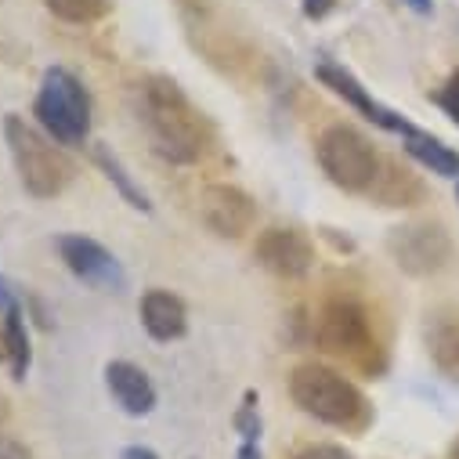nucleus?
I'll return each instance as SVG.
<instances>
[{
    "label": "nucleus",
    "mask_w": 459,
    "mask_h": 459,
    "mask_svg": "<svg viewBox=\"0 0 459 459\" xmlns=\"http://www.w3.org/2000/svg\"><path fill=\"white\" fill-rule=\"evenodd\" d=\"M105 387L127 416H149L156 409V387L149 373L134 362H108L105 366Z\"/></svg>",
    "instance_id": "12"
},
{
    "label": "nucleus",
    "mask_w": 459,
    "mask_h": 459,
    "mask_svg": "<svg viewBox=\"0 0 459 459\" xmlns=\"http://www.w3.org/2000/svg\"><path fill=\"white\" fill-rule=\"evenodd\" d=\"M48 12L65 19V22H98L101 15H108V0H44Z\"/></svg>",
    "instance_id": "18"
},
{
    "label": "nucleus",
    "mask_w": 459,
    "mask_h": 459,
    "mask_svg": "<svg viewBox=\"0 0 459 459\" xmlns=\"http://www.w3.org/2000/svg\"><path fill=\"white\" fill-rule=\"evenodd\" d=\"M0 318H4V329H8V369H12V380H26L30 362H33V348H30L22 304H12L8 311H0Z\"/></svg>",
    "instance_id": "16"
},
{
    "label": "nucleus",
    "mask_w": 459,
    "mask_h": 459,
    "mask_svg": "<svg viewBox=\"0 0 459 459\" xmlns=\"http://www.w3.org/2000/svg\"><path fill=\"white\" fill-rule=\"evenodd\" d=\"M402 142H405V152L416 163H423L430 174H437V178H459V152L448 149L445 142H437L434 134H427L420 127H409L402 134Z\"/></svg>",
    "instance_id": "15"
},
{
    "label": "nucleus",
    "mask_w": 459,
    "mask_h": 459,
    "mask_svg": "<svg viewBox=\"0 0 459 459\" xmlns=\"http://www.w3.org/2000/svg\"><path fill=\"white\" fill-rule=\"evenodd\" d=\"M254 257L282 279H300V275L311 272L315 247L304 232H297V228H268V232H261V239L254 247Z\"/></svg>",
    "instance_id": "11"
},
{
    "label": "nucleus",
    "mask_w": 459,
    "mask_h": 459,
    "mask_svg": "<svg viewBox=\"0 0 459 459\" xmlns=\"http://www.w3.org/2000/svg\"><path fill=\"white\" fill-rule=\"evenodd\" d=\"M4 420H8V402L0 398V423H4Z\"/></svg>",
    "instance_id": "28"
},
{
    "label": "nucleus",
    "mask_w": 459,
    "mask_h": 459,
    "mask_svg": "<svg viewBox=\"0 0 459 459\" xmlns=\"http://www.w3.org/2000/svg\"><path fill=\"white\" fill-rule=\"evenodd\" d=\"M199 213L213 236L239 239L257 221V203L236 185H206L199 195Z\"/></svg>",
    "instance_id": "8"
},
{
    "label": "nucleus",
    "mask_w": 459,
    "mask_h": 459,
    "mask_svg": "<svg viewBox=\"0 0 459 459\" xmlns=\"http://www.w3.org/2000/svg\"><path fill=\"white\" fill-rule=\"evenodd\" d=\"M387 250L394 257V264L409 275H434L448 264L452 257V239L441 224L420 221V224H402L391 232Z\"/></svg>",
    "instance_id": "7"
},
{
    "label": "nucleus",
    "mask_w": 459,
    "mask_h": 459,
    "mask_svg": "<svg viewBox=\"0 0 459 459\" xmlns=\"http://www.w3.org/2000/svg\"><path fill=\"white\" fill-rule=\"evenodd\" d=\"M297 459H351V452H343L340 445H307L297 452Z\"/></svg>",
    "instance_id": "21"
},
{
    "label": "nucleus",
    "mask_w": 459,
    "mask_h": 459,
    "mask_svg": "<svg viewBox=\"0 0 459 459\" xmlns=\"http://www.w3.org/2000/svg\"><path fill=\"white\" fill-rule=\"evenodd\" d=\"M236 427H239V434H243V441H254V437L261 434V420H257V405H254V391L247 394V402H243V409H239V416H236Z\"/></svg>",
    "instance_id": "20"
},
{
    "label": "nucleus",
    "mask_w": 459,
    "mask_h": 459,
    "mask_svg": "<svg viewBox=\"0 0 459 459\" xmlns=\"http://www.w3.org/2000/svg\"><path fill=\"white\" fill-rule=\"evenodd\" d=\"M315 343L336 359H366L373 351V329L366 307L351 297L325 300L315 318Z\"/></svg>",
    "instance_id": "6"
},
{
    "label": "nucleus",
    "mask_w": 459,
    "mask_h": 459,
    "mask_svg": "<svg viewBox=\"0 0 459 459\" xmlns=\"http://www.w3.org/2000/svg\"><path fill=\"white\" fill-rule=\"evenodd\" d=\"M437 105L445 108V117L459 127V69H455V73L445 80V87L437 91Z\"/></svg>",
    "instance_id": "19"
},
{
    "label": "nucleus",
    "mask_w": 459,
    "mask_h": 459,
    "mask_svg": "<svg viewBox=\"0 0 459 459\" xmlns=\"http://www.w3.org/2000/svg\"><path fill=\"white\" fill-rule=\"evenodd\" d=\"M405 4H409L412 12H420V15H430V12H434V0H405Z\"/></svg>",
    "instance_id": "26"
},
{
    "label": "nucleus",
    "mask_w": 459,
    "mask_h": 459,
    "mask_svg": "<svg viewBox=\"0 0 459 459\" xmlns=\"http://www.w3.org/2000/svg\"><path fill=\"white\" fill-rule=\"evenodd\" d=\"M94 160H98V167L105 170V178L120 188V195H124V199H127L134 210H142V213H149V210H152L149 195H145V192H142V188L131 181V174L120 167V160H117V156H108V149H101V145H98V149H94Z\"/></svg>",
    "instance_id": "17"
},
{
    "label": "nucleus",
    "mask_w": 459,
    "mask_h": 459,
    "mask_svg": "<svg viewBox=\"0 0 459 459\" xmlns=\"http://www.w3.org/2000/svg\"><path fill=\"white\" fill-rule=\"evenodd\" d=\"M0 362H8V329H4V318H0Z\"/></svg>",
    "instance_id": "27"
},
{
    "label": "nucleus",
    "mask_w": 459,
    "mask_h": 459,
    "mask_svg": "<svg viewBox=\"0 0 459 459\" xmlns=\"http://www.w3.org/2000/svg\"><path fill=\"white\" fill-rule=\"evenodd\" d=\"M0 459H33V455H30V448L19 437L0 434Z\"/></svg>",
    "instance_id": "22"
},
{
    "label": "nucleus",
    "mask_w": 459,
    "mask_h": 459,
    "mask_svg": "<svg viewBox=\"0 0 459 459\" xmlns=\"http://www.w3.org/2000/svg\"><path fill=\"white\" fill-rule=\"evenodd\" d=\"M4 134H8V149L19 170V181L30 195L37 199H51L58 192H65V185L73 181L76 167L73 160L37 127H30L22 117H8L4 120Z\"/></svg>",
    "instance_id": "4"
},
{
    "label": "nucleus",
    "mask_w": 459,
    "mask_h": 459,
    "mask_svg": "<svg viewBox=\"0 0 459 459\" xmlns=\"http://www.w3.org/2000/svg\"><path fill=\"white\" fill-rule=\"evenodd\" d=\"M236 459H261L257 441H243V445H239V452H236Z\"/></svg>",
    "instance_id": "25"
},
{
    "label": "nucleus",
    "mask_w": 459,
    "mask_h": 459,
    "mask_svg": "<svg viewBox=\"0 0 459 459\" xmlns=\"http://www.w3.org/2000/svg\"><path fill=\"white\" fill-rule=\"evenodd\" d=\"M448 459H459V437L452 441V452H448Z\"/></svg>",
    "instance_id": "29"
},
{
    "label": "nucleus",
    "mask_w": 459,
    "mask_h": 459,
    "mask_svg": "<svg viewBox=\"0 0 459 459\" xmlns=\"http://www.w3.org/2000/svg\"><path fill=\"white\" fill-rule=\"evenodd\" d=\"M315 76L322 80V87H329L336 98H343V101H348L355 112H362V117L369 120V124H377V127H384V131H391V134H405L412 124L409 120H402L398 117V112H391L387 105H380L348 69H343V65H333V62H318L315 65Z\"/></svg>",
    "instance_id": "10"
},
{
    "label": "nucleus",
    "mask_w": 459,
    "mask_h": 459,
    "mask_svg": "<svg viewBox=\"0 0 459 459\" xmlns=\"http://www.w3.org/2000/svg\"><path fill=\"white\" fill-rule=\"evenodd\" d=\"M138 311H142V325H145V333H149L152 340L170 343V340L185 336V329H188L185 300L174 297L170 290H149V293L142 297V307H138Z\"/></svg>",
    "instance_id": "13"
},
{
    "label": "nucleus",
    "mask_w": 459,
    "mask_h": 459,
    "mask_svg": "<svg viewBox=\"0 0 459 459\" xmlns=\"http://www.w3.org/2000/svg\"><path fill=\"white\" fill-rule=\"evenodd\" d=\"M58 254L65 261V268L83 279L87 286H98V290H108V293H120L127 286V275L120 268V261L112 257L98 239H87V236H62L58 239Z\"/></svg>",
    "instance_id": "9"
},
{
    "label": "nucleus",
    "mask_w": 459,
    "mask_h": 459,
    "mask_svg": "<svg viewBox=\"0 0 459 459\" xmlns=\"http://www.w3.org/2000/svg\"><path fill=\"white\" fill-rule=\"evenodd\" d=\"M33 117L55 145H83L91 134V94L80 83V76L69 73L65 65H51L37 91Z\"/></svg>",
    "instance_id": "3"
},
{
    "label": "nucleus",
    "mask_w": 459,
    "mask_h": 459,
    "mask_svg": "<svg viewBox=\"0 0 459 459\" xmlns=\"http://www.w3.org/2000/svg\"><path fill=\"white\" fill-rule=\"evenodd\" d=\"M336 8V0H304V15L311 19V22H318V19H325L329 12Z\"/></svg>",
    "instance_id": "23"
},
{
    "label": "nucleus",
    "mask_w": 459,
    "mask_h": 459,
    "mask_svg": "<svg viewBox=\"0 0 459 459\" xmlns=\"http://www.w3.org/2000/svg\"><path fill=\"white\" fill-rule=\"evenodd\" d=\"M427 351L437 369L459 373V307H441L427 325Z\"/></svg>",
    "instance_id": "14"
},
{
    "label": "nucleus",
    "mask_w": 459,
    "mask_h": 459,
    "mask_svg": "<svg viewBox=\"0 0 459 459\" xmlns=\"http://www.w3.org/2000/svg\"><path fill=\"white\" fill-rule=\"evenodd\" d=\"M455 195H459V188H455Z\"/></svg>",
    "instance_id": "30"
},
{
    "label": "nucleus",
    "mask_w": 459,
    "mask_h": 459,
    "mask_svg": "<svg viewBox=\"0 0 459 459\" xmlns=\"http://www.w3.org/2000/svg\"><path fill=\"white\" fill-rule=\"evenodd\" d=\"M290 398L297 402L300 412L315 416L318 423L343 427V430L362 427L366 416H369L366 394L348 377H340L336 369L318 366V362H304V366L293 369V377H290Z\"/></svg>",
    "instance_id": "2"
},
{
    "label": "nucleus",
    "mask_w": 459,
    "mask_h": 459,
    "mask_svg": "<svg viewBox=\"0 0 459 459\" xmlns=\"http://www.w3.org/2000/svg\"><path fill=\"white\" fill-rule=\"evenodd\" d=\"M142 120L152 138V149L170 163H199L210 149V124L192 105V98L170 76H149L142 83Z\"/></svg>",
    "instance_id": "1"
},
{
    "label": "nucleus",
    "mask_w": 459,
    "mask_h": 459,
    "mask_svg": "<svg viewBox=\"0 0 459 459\" xmlns=\"http://www.w3.org/2000/svg\"><path fill=\"white\" fill-rule=\"evenodd\" d=\"M120 459H160V455H156L152 448H145V445H127Z\"/></svg>",
    "instance_id": "24"
},
{
    "label": "nucleus",
    "mask_w": 459,
    "mask_h": 459,
    "mask_svg": "<svg viewBox=\"0 0 459 459\" xmlns=\"http://www.w3.org/2000/svg\"><path fill=\"white\" fill-rule=\"evenodd\" d=\"M315 156L322 174L343 192H369L380 174V156L373 142L351 124L325 127L315 142Z\"/></svg>",
    "instance_id": "5"
}]
</instances>
